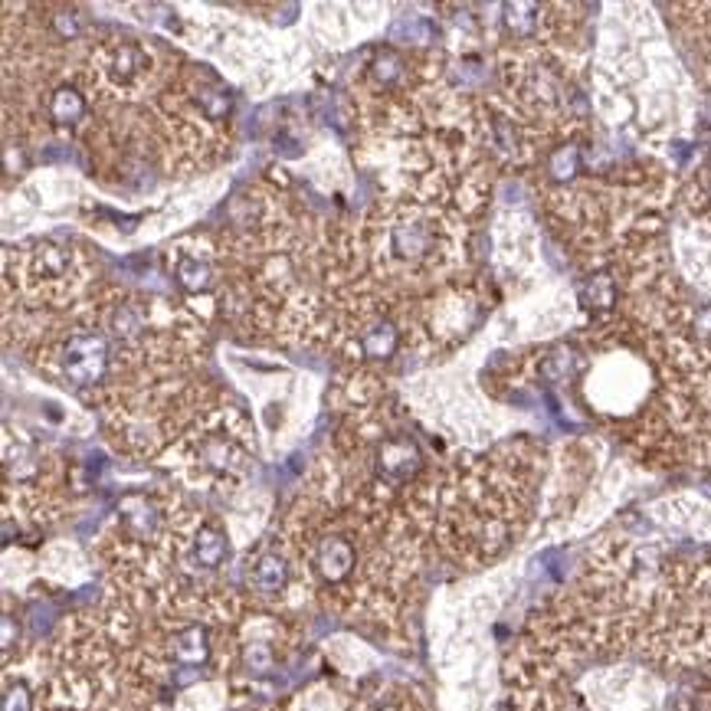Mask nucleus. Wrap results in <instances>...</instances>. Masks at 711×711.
<instances>
[{
  "label": "nucleus",
  "instance_id": "1",
  "mask_svg": "<svg viewBox=\"0 0 711 711\" xmlns=\"http://www.w3.org/2000/svg\"><path fill=\"white\" fill-rule=\"evenodd\" d=\"M276 538L299 564L312 603L364 630H404L426 544L397 505L348 489L322 459Z\"/></svg>",
  "mask_w": 711,
  "mask_h": 711
},
{
  "label": "nucleus",
  "instance_id": "2",
  "mask_svg": "<svg viewBox=\"0 0 711 711\" xmlns=\"http://www.w3.org/2000/svg\"><path fill=\"white\" fill-rule=\"evenodd\" d=\"M358 236L367 276L400 305L462 279L469 230L449 207L384 197L358 220Z\"/></svg>",
  "mask_w": 711,
  "mask_h": 711
},
{
  "label": "nucleus",
  "instance_id": "3",
  "mask_svg": "<svg viewBox=\"0 0 711 711\" xmlns=\"http://www.w3.org/2000/svg\"><path fill=\"white\" fill-rule=\"evenodd\" d=\"M348 711H426V698L417 685L407 682H387L377 689L354 698Z\"/></svg>",
  "mask_w": 711,
  "mask_h": 711
},
{
  "label": "nucleus",
  "instance_id": "4",
  "mask_svg": "<svg viewBox=\"0 0 711 711\" xmlns=\"http://www.w3.org/2000/svg\"><path fill=\"white\" fill-rule=\"evenodd\" d=\"M4 711H37V698H33L30 685L23 679H10L4 682Z\"/></svg>",
  "mask_w": 711,
  "mask_h": 711
}]
</instances>
